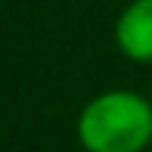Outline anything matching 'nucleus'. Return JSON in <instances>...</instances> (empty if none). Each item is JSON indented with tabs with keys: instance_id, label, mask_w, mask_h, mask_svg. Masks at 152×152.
Returning a JSON list of instances; mask_svg holds the SVG:
<instances>
[{
	"instance_id": "obj_2",
	"label": "nucleus",
	"mask_w": 152,
	"mask_h": 152,
	"mask_svg": "<svg viewBox=\"0 0 152 152\" xmlns=\"http://www.w3.org/2000/svg\"><path fill=\"white\" fill-rule=\"evenodd\" d=\"M115 44L127 59L152 62V0H130L115 22Z\"/></svg>"
},
{
	"instance_id": "obj_1",
	"label": "nucleus",
	"mask_w": 152,
	"mask_h": 152,
	"mask_svg": "<svg viewBox=\"0 0 152 152\" xmlns=\"http://www.w3.org/2000/svg\"><path fill=\"white\" fill-rule=\"evenodd\" d=\"M87 152H143L152 143V102L134 90L99 93L78 115Z\"/></svg>"
}]
</instances>
